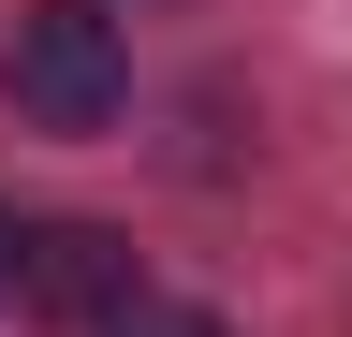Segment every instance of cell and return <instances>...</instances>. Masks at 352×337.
Wrapping results in <instances>:
<instances>
[{
  "label": "cell",
  "instance_id": "7a4b0ae2",
  "mask_svg": "<svg viewBox=\"0 0 352 337\" xmlns=\"http://www.w3.org/2000/svg\"><path fill=\"white\" fill-rule=\"evenodd\" d=\"M15 293H30V323H132V235H103V220H30Z\"/></svg>",
  "mask_w": 352,
  "mask_h": 337
},
{
  "label": "cell",
  "instance_id": "277c9868",
  "mask_svg": "<svg viewBox=\"0 0 352 337\" xmlns=\"http://www.w3.org/2000/svg\"><path fill=\"white\" fill-rule=\"evenodd\" d=\"M15 264H30V220H15V205H0V279H15Z\"/></svg>",
  "mask_w": 352,
  "mask_h": 337
},
{
  "label": "cell",
  "instance_id": "6da1fadb",
  "mask_svg": "<svg viewBox=\"0 0 352 337\" xmlns=\"http://www.w3.org/2000/svg\"><path fill=\"white\" fill-rule=\"evenodd\" d=\"M30 132H103L132 103V45H118V0H30L15 15V59H0Z\"/></svg>",
  "mask_w": 352,
  "mask_h": 337
},
{
  "label": "cell",
  "instance_id": "3957f363",
  "mask_svg": "<svg viewBox=\"0 0 352 337\" xmlns=\"http://www.w3.org/2000/svg\"><path fill=\"white\" fill-rule=\"evenodd\" d=\"M118 337H220V323H206V308H132Z\"/></svg>",
  "mask_w": 352,
  "mask_h": 337
}]
</instances>
